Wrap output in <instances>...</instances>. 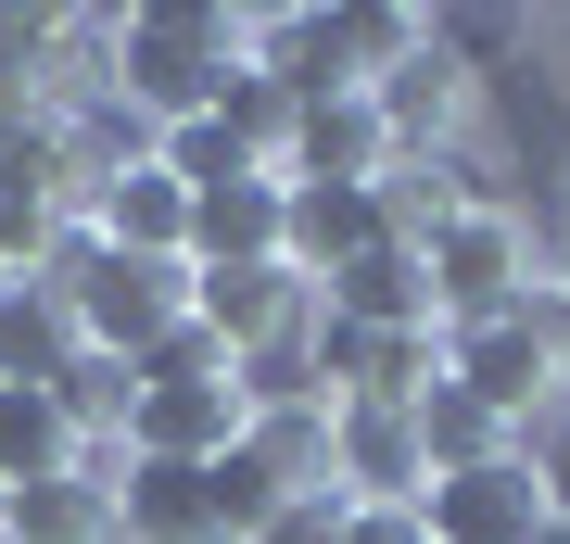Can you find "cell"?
Returning a JSON list of instances; mask_svg holds the SVG:
<instances>
[{"label": "cell", "instance_id": "6da1fadb", "mask_svg": "<svg viewBox=\"0 0 570 544\" xmlns=\"http://www.w3.org/2000/svg\"><path fill=\"white\" fill-rule=\"evenodd\" d=\"M228 63H242V13H204V0H140V13H115V101H140L153 127L204 115Z\"/></svg>", "mask_w": 570, "mask_h": 544}, {"label": "cell", "instance_id": "7a4b0ae2", "mask_svg": "<svg viewBox=\"0 0 570 544\" xmlns=\"http://www.w3.org/2000/svg\"><path fill=\"white\" fill-rule=\"evenodd\" d=\"M444 380L482 405V418H508V431H532L546 405H570V355L546 329V279H532V304H508V317L444 329Z\"/></svg>", "mask_w": 570, "mask_h": 544}, {"label": "cell", "instance_id": "3957f363", "mask_svg": "<svg viewBox=\"0 0 570 544\" xmlns=\"http://www.w3.org/2000/svg\"><path fill=\"white\" fill-rule=\"evenodd\" d=\"M508 304H532V228L508 202H482V216H456L431 241V329H482Z\"/></svg>", "mask_w": 570, "mask_h": 544}, {"label": "cell", "instance_id": "277c9868", "mask_svg": "<svg viewBox=\"0 0 570 544\" xmlns=\"http://www.w3.org/2000/svg\"><path fill=\"white\" fill-rule=\"evenodd\" d=\"M367 115H381V140H393V152H456V140H469V115H482V77H469L444 39H419L393 77H367Z\"/></svg>", "mask_w": 570, "mask_h": 544}, {"label": "cell", "instance_id": "5b68a950", "mask_svg": "<svg viewBox=\"0 0 570 544\" xmlns=\"http://www.w3.org/2000/svg\"><path fill=\"white\" fill-rule=\"evenodd\" d=\"M482 202H508L482 140H456V152H393V165H381V241H419V254H431L456 216H482Z\"/></svg>", "mask_w": 570, "mask_h": 544}, {"label": "cell", "instance_id": "8992f818", "mask_svg": "<svg viewBox=\"0 0 570 544\" xmlns=\"http://www.w3.org/2000/svg\"><path fill=\"white\" fill-rule=\"evenodd\" d=\"M190 317L228 343V367L242 355H266V343H305V317H317V291L292 279L279 254L266 266H190Z\"/></svg>", "mask_w": 570, "mask_h": 544}, {"label": "cell", "instance_id": "52a82bcc", "mask_svg": "<svg viewBox=\"0 0 570 544\" xmlns=\"http://www.w3.org/2000/svg\"><path fill=\"white\" fill-rule=\"evenodd\" d=\"M330 494L343 506H419L431 494V456H419L406 405H330Z\"/></svg>", "mask_w": 570, "mask_h": 544}, {"label": "cell", "instance_id": "ba28073f", "mask_svg": "<svg viewBox=\"0 0 570 544\" xmlns=\"http://www.w3.org/2000/svg\"><path fill=\"white\" fill-rule=\"evenodd\" d=\"M419 532H431V544H532V532H546V494H532L520 456H494V468L431 482V494H419Z\"/></svg>", "mask_w": 570, "mask_h": 544}, {"label": "cell", "instance_id": "9c48e42d", "mask_svg": "<svg viewBox=\"0 0 570 544\" xmlns=\"http://www.w3.org/2000/svg\"><path fill=\"white\" fill-rule=\"evenodd\" d=\"M381 241V190H330V178H279V266L292 279H330V266H355Z\"/></svg>", "mask_w": 570, "mask_h": 544}, {"label": "cell", "instance_id": "30bf717a", "mask_svg": "<svg viewBox=\"0 0 570 544\" xmlns=\"http://www.w3.org/2000/svg\"><path fill=\"white\" fill-rule=\"evenodd\" d=\"M381 165H393V140H381V115H367V89H330V101H305V115H292V152H279V178L381 190Z\"/></svg>", "mask_w": 570, "mask_h": 544}, {"label": "cell", "instance_id": "8fae6325", "mask_svg": "<svg viewBox=\"0 0 570 544\" xmlns=\"http://www.w3.org/2000/svg\"><path fill=\"white\" fill-rule=\"evenodd\" d=\"M77 228H89L102 254H153V266H190V190L165 178V165H127V178H115L102 202H89Z\"/></svg>", "mask_w": 570, "mask_h": 544}, {"label": "cell", "instance_id": "7c38bea8", "mask_svg": "<svg viewBox=\"0 0 570 544\" xmlns=\"http://www.w3.org/2000/svg\"><path fill=\"white\" fill-rule=\"evenodd\" d=\"M317 304L355 317V329H431V254H419V241H367L355 266L317 279Z\"/></svg>", "mask_w": 570, "mask_h": 544}, {"label": "cell", "instance_id": "4fadbf2b", "mask_svg": "<svg viewBox=\"0 0 570 544\" xmlns=\"http://www.w3.org/2000/svg\"><path fill=\"white\" fill-rule=\"evenodd\" d=\"M115 532H127V544H216L204 468H178V456H127V482H115Z\"/></svg>", "mask_w": 570, "mask_h": 544}, {"label": "cell", "instance_id": "5bb4252c", "mask_svg": "<svg viewBox=\"0 0 570 544\" xmlns=\"http://www.w3.org/2000/svg\"><path fill=\"white\" fill-rule=\"evenodd\" d=\"M279 254V178L190 190V266H266Z\"/></svg>", "mask_w": 570, "mask_h": 544}, {"label": "cell", "instance_id": "9a60e30c", "mask_svg": "<svg viewBox=\"0 0 570 544\" xmlns=\"http://www.w3.org/2000/svg\"><path fill=\"white\" fill-rule=\"evenodd\" d=\"M63 355H77V317H63L39 279H13V291H0V380L51 393V380H63Z\"/></svg>", "mask_w": 570, "mask_h": 544}, {"label": "cell", "instance_id": "2e32d148", "mask_svg": "<svg viewBox=\"0 0 570 544\" xmlns=\"http://www.w3.org/2000/svg\"><path fill=\"white\" fill-rule=\"evenodd\" d=\"M0 544H115V506L63 468V482H13V506H0Z\"/></svg>", "mask_w": 570, "mask_h": 544}, {"label": "cell", "instance_id": "e0dca14e", "mask_svg": "<svg viewBox=\"0 0 570 544\" xmlns=\"http://www.w3.org/2000/svg\"><path fill=\"white\" fill-rule=\"evenodd\" d=\"M419 418V456H431V482H456V468H494V456H520V431L508 418H482V405H469L456 380L431 393V405H406Z\"/></svg>", "mask_w": 570, "mask_h": 544}, {"label": "cell", "instance_id": "ac0fdd59", "mask_svg": "<svg viewBox=\"0 0 570 544\" xmlns=\"http://www.w3.org/2000/svg\"><path fill=\"white\" fill-rule=\"evenodd\" d=\"M444 393V329H367L343 405H431Z\"/></svg>", "mask_w": 570, "mask_h": 544}, {"label": "cell", "instance_id": "d6986e66", "mask_svg": "<svg viewBox=\"0 0 570 544\" xmlns=\"http://www.w3.org/2000/svg\"><path fill=\"white\" fill-rule=\"evenodd\" d=\"M77 468V431H63V405L51 393H26V380H0V482H63Z\"/></svg>", "mask_w": 570, "mask_h": 544}, {"label": "cell", "instance_id": "ffe728a7", "mask_svg": "<svg viewBox=\"0 0 570 544\" xmlns=\"http://www.w3.org/2000/svg\"><path fill=\"white\" fill-rule=\"evenodd\" d=\"M204 115H216V127H228V140H242L254 165H279V152H292V115H305V101H292L279 77H266V63H228Z\"/></svg>", "mask_w": 570, "mask_h": 544}, {"label": "cell", "instance_id": "44dd1931", "mask_svg": "<svg viewBox=\"0 0 570 544\" xmlns=\"http://www.w3.org/2000/svg\"><path fill=\"white\" fill-rule=\"evenodd\" d=\"M51 405H63V431L77 444H127V405H140V380H127V355H63V380H51Z\"/></svg>", "mask_w": 570, "mask_h": 544}, {"label": "cell", "instance_id": "7402d4cb", "mask_svg": "<svg viewBox=\"0 0 570 544\" xmlns=\"http://www.w3.org/2000/svg\"><path fill=\"white\" fill-rule=\"evenodd\" d=\"M419 39H431V13H393V0H343V13H330V51H343V77H355V89H367V77H393Z\"/></svg>", "mask_w": 570, "mask_h": 544}, {"label": "cell", "instance_id": "603a6c76", "mask_svg": "<svg viewBox=\"0 0 570 544\" xmlns=\"http://www.w3.org/2000/svg\"><path fill=\"white\" fill-rule=\"evenodd\" d=\"M153 165H165V178H178V190H228V178H279V165H254L242 140H228V127L216 115H178V127H165V140H153Z\"/></svg>", "mask_w": 570, "mask_h": 544}, {"label": "cell", "instance_id": "cb8c5ba5", "mask_svg": "<svg viewBox=\"0 0 570 544\" xmlns=\"http://www.w3.org/2000/svg\"><path fill=\"white\" fill-rule=\"evenodd\" d=\"M127 380H140V393H178V380H228V343H216L204 317H178L165 343H140V355H127Z\"/></svg>", "mask_w": 570, "mask_h": 544}, {"label": "cell", "instance_id": "d4e9b609", "mask_svg": "<svg viewBox=\"0 0 570 544\" xmlns=\"http://www.w3.org/2000/svg\"><path fill=\"white\" fill-rule=\"evenodd\" d=\"M520 468H532V494H546V520L570 532V405H546V418L520 431Z\"/></svg>", "mask_w": 570, "mask_h": 544}, {"label": "cell", "instance_id": "484cf974", "mask_svg": "<svg viewBox=\"0 0 570 544\" xmlns=\"http://www.w3.org/2000/svg\"><path fill=\"white\" fill-rule=\"evenodd\" d=\"M254 544H343V494H330V482H317V494H292Z\"/></svg>", "mask_w": 570, "mask_h": 544}, {"label": "cell", "instance_id": "4316f807", "mask_svg": "<svg viewBox=\"0 0 570 544\" xmlns=\"http://www.w3.org/2000/svg\"><path fill=\"white\" fill-rule=\"evenodd\" d=\"M343 544H431L419 506H343Z\"/></svg>", "mask_w": 570, "mask_h": 544}, {"label": "cell", "instance_id": "83f0119b", "mask_svg": "<svg viewBox=\"0 0 570 544\" xmlns=\"http://www.w3.org/2000/svg\"><path fill=\"white\" fill-rule=\"evenodd\" d=\"M546 329H558V355H570V254H558V279H546Z\"/></svg>", "mask_w": 570, "mask_h": 544}, {"label": "cell", "instance_id": "f1b7e54d", "mask_svg": "<svg viewBox=\"0 0 570 544\" xmlns=\"http://www.w3.org/2000/svg\"><path fill=\"white\" fill-rule=\"evenodd\" d=\"M532 544H570V532H558V520H546V532H532Z\"/></svg>", "mask_w": 570, "mask_h": 544}, {"label": "cell", "instance_id": "f546056e", "mask_svg": "<svg viewBox=\"0 0 570 544\" xmlns=\"http://www.w3.org/2000/svg\"><path fill=\"white\" fill-rule=\"evenodd\" d=\"M0 506H13V482H0Z\"/></svg>", "mask_w": 570, "mask_h": 544}, {"label": "cell", "instance_id": "4dcf8cb0", "mask_svg": "<svg viewBox=\"0 0 570 544\" xmlns=\"http://www.w3.org/2000/svg\"><path fill=\"white\" fill-rule=\"evenodd\" d=\"M0 291H13V279H0Z\"/></svg>", "mask_w": 570, "mask_h": 544}]
</instances>
